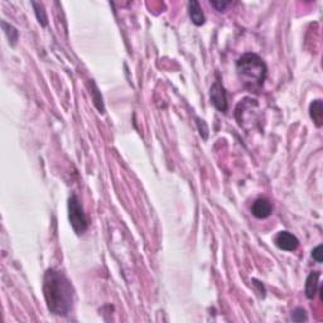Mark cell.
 Instances as JSON below:
<instances>
[{
  "label": "cell",
  "mask_w": 323,
  "mask_h": 323,
  "mask_svg": "<svg viewBox=\"0 0 323 323\" xmlns=\"http://www.w3.org/2000/svg\"><path fill=\"white\" fill-rule=\"evenodd\" d=\"M320 272H312L308 275L306 281V295L308 299H313L317 294L318 290V279H320Z\"/></svg>",
  "instance_id": "cell-9"
},
{
  "label": "cell",
  "mask_w": 323,
  "mask_h": 323,
  "mask_svg": "<svg viewBox=\"0 0 323 323\" xmlns=\"http://www.w3.org/2000/svg\"><path fill=\"white\" fill-rule=\"evenodd\" d=\"M312 256H313V259H315L317 263H322V245H318L317 248L313 249Z\"/></svg>",
  "instance_id": "cell-15"
},
{
  "label": "cell",
  "mask_w": 323,
  "mask_h": 323,
  "mask_svg": "<svg viewBox=\"0 0 323 323\" xmlns=\"http://www.w3.org/2000/svg\"><path fill=\"white\" fill-rule=\"evenodd\" d=\"M69 220L71 223L72 229L77 235H82L83 232L89 227V222H87V217L83 211V207L81 205L80 200L76 195H72L69 198Z\"/></svg>",
  "instance_id": "cell-3"
},
{
  "label": "cell",
  "mask_w": 323,
  "mask_h": 323,
  "mask_svg": "<svg viewBox=\"0 0 323 323\" xmlns=\"http://www.w3.org/2000/svg\"><path fill=\"white\" fill-rule=\"evenodd\" d=\"M188 13H189V18L193 22V24L196 26H202L206 22V17L203 14L202 8H201L200 3L196 1V0H192L188 3Z\"/></svg>",
  "instance_id": "cell-7"
},
{
  "label": "cell",
  "mask_w": 323,
  "mask_h": 323,
  "mask_svg": "<svg viewBox=\"0 0 323 323\" xmlns=\"http://www.w3.org/2000/svg\"><path fill=\"white\" fill-rule=\"evenodd\" d=\"M273 207L272 203L269 202L266 198H257L254 203H252L251 212L256 218H268L272 215Z\"/></svg>",
  "instance_id": "cell-6"
},
{
  "label": "cell",
  "mask_w": 323,
  "mask_h": 323,
  "mask_svg": "<svg viewBox=\"0 0 323 323\" xmlns=\"http://www.w3.org/2000/svg\"><path fill=\"white\" fill-rule=\"evenodd\" d=\"M211 3V5L214 6L216 10H218V12H225L226 8L229 5H231V1H221V0H218V1H210Z\"/></svg>",
  "instance_id": "cell-14"
},
{
  "label": "cell",
  "mask_w": 323,
  "mask_h": 323,
  "mask_svg": "<svg viewBox=\"0 0 323 323\" xmlns=\"http://www.w3.org/2000/svg\"><path fill=\"white\" fill-rule=\"evenodd\" d=\"M309 116L316 124V126H322L323 124V104L322 100H315L309 105Z\"/></svg>",
  "instance_id": "cell-8"
},
{
  "label": "cell",
  "mask_w": 323,
  "mask_h": 323,
  "mask_svg": "<svg viewBox=\"0 0 323 323\" xmlns=\"http://www.w3.org/2000/svg\"><path fill=\"white\" fill-rule=\"evenodd\" d=\"M307 318H308L307 317V312L303 308H295L292 312V320L294 322H303V321H307Z\"/></svg>",
  "instance_id": "cell-13"
},
{
  "label": "cell",
  "mask_w": 323,
  "mask_h": 323,
  "mask_svg": "<svg viewBox=\"0 0 323 323\" xmlns=\"http://www.w3.org/2000/svg\"><path fill=\"white\" fill-rule=\"evenodd\" d=\"M43 294L47 308L56 316H67L74 303V289L69 278L56 269H48L43 278Z\"/></svg>",
  "instance_id": "cell-1"
},
{
  "label": "cell",
  "mask_w": 323,
  "mask_h": 323,
  "mask_svg": "<svg viewBox=\"0 0 323 323\" xmlns=\"http://www.w3.org/2000/svg\"><path fill=\"white\" fill-rule=\"evenodd\" d=\"M275 245L286 251H294L299 245V240L289 231H279L274 238Z\"/></svg>",
  "instance_id": "cell-5"
},
{
  "label": "cell",
  "mask_w": 323,
  "mask_h": 323,
  "mask_svg": "<svg viewBox=\"0 0 323 323\" xmlns=\"http://www.w3.org/2000/svg\"><path fill=\"white\" fill-rule=\"evenodd\" d=\"M1 27H3L4 32H5V35L8 36L9 42L12 43V46H15V44H17V40H18V31H17V29H15L13 26H10V24L6 23L5 20H3V22H1Z\"/></svg>",
  "instance_id": "cell-11"
},
{
  "label": "cell",
  "mask_w": 323,
  "mask_h": 323,
  "mask_svg": "<svg viewBox=\"0 0 323 323\" xmlns=\"http://www.w3.org/2000/svg\"><path fill=\"white\" fill-rule=\"evenodd\" d=\"M210 100H211L212 105L220 112L227 111V108H229V105H227V95H226L225 87L218 81L211 86Z\"/></svg>",
  "instance_id": "cell-4"
},
{
  "label": "cell",
  "mask_w": 323,
  "mask_h": 323,
  "mask_svg": "<svg viewBox=\"0 0 323 323\" xmlns=\"http://www.w3.org/2000/svg\"><path fill=\"white\" fill-rule=\"evenodd\" d=\"M236 72L244 89L259 92L266 80L268 67L259 55L245 53L236 62Z\"/></svg>",
  "instance_id": "cell-2"
},
{
  "label": "cell",
  "mask_w": 323,
  "mask_h": 323,
  "mask_svg": "<svg viewBox=\"0 0 323 323\" xmlns=\"http://www.w3.org/2000/svg\"><path fill=\"white\" fill-rule=\"evenodd\" d=\"M92 85V96H94V103L95 105H96V108L99 109V111L101 112V114H104V105H103V98H101L100 92H99L98 87H96V85H95L94 82H91Z\"/></svg>",
  "instance_id": "cell-12"
},
{
  "label": "cell",
  "mask_w": 323,
  "mask_h": 323,
  "mask_svg": "<svg viewBox=\"0 0 323 323\" xmlns=\"http://www.w3.org/2000/svg\"><path fill=\"white\" fill-rule=\"evenodd\" d=\"M32 5H33V8H35V13H36V17H37L38 22H39L43 27H46L47 24H48V22H47L48 18H47L44 6H43L40 3H36V1H33Z\"/></svg>",
  "instance_id": "cell-10"
}]
</instances>
